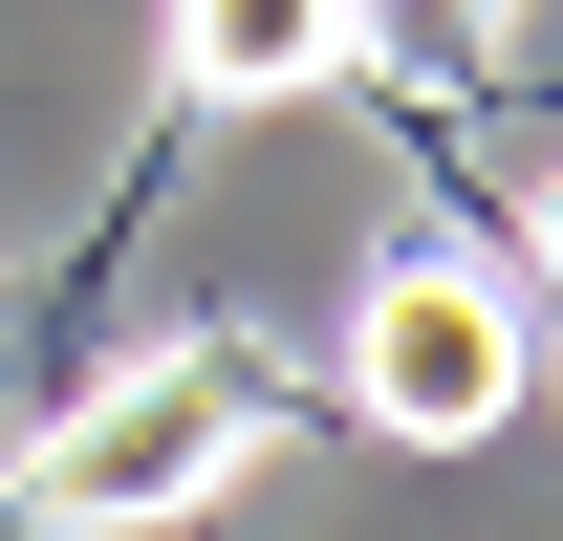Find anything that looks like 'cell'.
<instances>
[{
    "label": "cell",
    "instance_id": "obj_2",
    "mask_svg": "<svg viewBox=\"0 0 563 541\" xmlns=\"http://www.w3.org/2000/svg\"><path fill=\"white\" fill-rule=\"evenodd\" d=\"M520 390H542V325H520V281H498L477 239H390V261L347 281V390L325 411L412 433V455H477Z\"/></svg>",
    "mask_w": 563,
    "mask_h": 541
},
{
    "label": "cell",
    "instance_id": "obj_1",
    "mask_svg": "<svg viewBox=\"0 0 563 541\" xmlns=\"http://www.w3.org/2000/svg\"><path fill=\"white\" fill-rule=\"evenodd\" d=\"M303 433V368H282L261 325H152L109 346L22 455H0V520L44 541H131V520H196V498H239V476Z\"/></svg>",
    "mask_w": 563,
    "mask_h": 541
},
{
    "label": "cell",
    "instance_id": "obj_4",
    "mask_svg": "<svg viewBox=\"0 0 563 541\" xmlns=\"http://www.w3.org/2000/svg\"><path fill=\"white\" fill-rule=\"evenodd\" d=\"M368 22H412V0H368Z\"/></svg>",
    "mask_w": 563,
    "mask_h": 541
},
{
    "label": "cell",
    "instance_id": "obj_3",
    "mask_svg": "<svg viewBox=\"0 0 563 541\" xmlns=\"http://www.w3.org/2000/svg\"><path fill=\"white\" fill-rule=\"evenodd\" d=\"M368 66V0H174V109H303Z\"/></svg>",
    "mask_w": 563,
    "mask_h": 541
}]
</instances>
